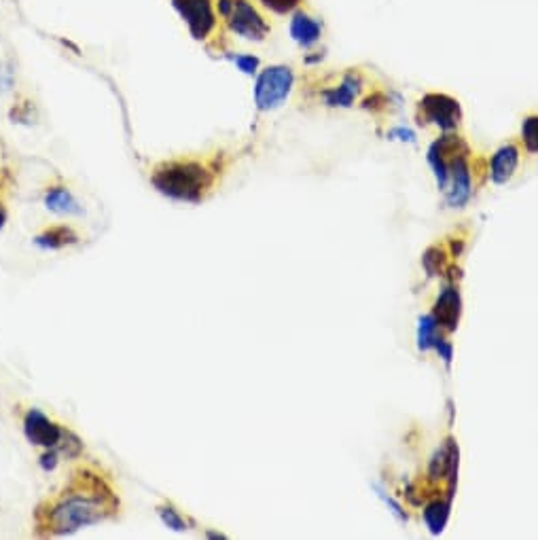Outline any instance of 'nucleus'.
I'll use <instances>...</instances> for the list:
<instances>
[{
	"mask_svg": "<svg viewBox=\"0 0 538 540\" xmlns=\"http://www.w3.org/2000/svg\"><path fill=\"white\" fill-rule=\"evenodd\" d=\"M119 509V498L102 474L81 468L73 474V482L45 507L39 509L37 524L43 534L62 536L81 527L100 524Z\"/></svg>",
	"mask_w": 538,
	"mask_h": 540,
	"instance_id": "nucleus-1",
	"label": "nucleus"
},
{
	"mask_svg": "<svg viewBox=\"0 0 538 540\" xmlns=\"http://www.w3.org/2000/svg\"><path fill=\"white\" fill-rule=\"evenodd\" d=\"M151 182L165 198L198 204L215 185V172L198 159H174L159 164L153 170Z\"/></svg>",
	"mask_w": 538,
	"mask_h": 540,
	"instance_id": "nucleus-2",
	"label": "nucleus"
},
{
	"mask_svg": "<svg viewBox=\"0 0 538 540\" xmlns=\"http://www.w3.org/2000/svg\"><path fill=\"white\" fill-rule=\"evenodd\" d=\"M215 3L225 28L235 37L251 40V43H263L269 37V22L265 20V15L252 0H215Z\"/></svg>",
	"mask_w": 538,
	"mask_h": 540,
	"instance_id": "nucleus-3",
	"label": "nucleus"
},
{
	"mask_svg": "<svg viewBox=\"0 0 538 540\" xmlns=\"http://www.w3.org/2000/svg\"><path fill=\"white\" fill-rule=\"evenodd\" d=\"M295 85V73L291 66L285 64H271L257 75L254 81L252 98L259 111L269 112L280 109L291 96Z\"/></svg>",
	"mask_w": 538,
	"mask_h": 540,
	"instance_id": "nucleus-4",
	"label": "nucleus"
},
{
	"mask_svg": "<svg viewBox=\"0 0 538 540\" xmlns=\"http://www.w3.org/2000/svg\"><path fill=\"white\" fill-rule=\"evenodd\" d=\"M172 9L187 26L193 40L208 43L216 37L221 17L216 13L215 0H172Z\"/></svg>",
	"mask_w": 538,
	"mask_h": 540,
	"instance_id": "nucleus-5",
	"label": "nucleus"
},
{
	"mask_svg": "<svg viewBox=\"0 0 538 540\" xmlns=\"http://www.w3.org/2000/svg\"><path fill=\"white\" fill-rule=\"evenodd\" d=\"M419 112L424 121L433 123L443 132H454L460 126L463 109L456 98L445 96V93H428L419 100Z\"/></svg>",
	"mask_w": 538,
	"mask_h": 540,
	"instance_id": "nucleus-6",
	"label": "nucleus"
},
{
	"mask_svg": "<svg viewBox=\"0 0 538 540\" xmlns=\"http://www.w3.org/2000/svg\"><path fill=\"white\" fill-rule=\"evenodd\" d=\"M23 435L32 445L49 452V449L60 447L68 432L60 424L53 422L49 415H45L40 409H28L26 415H23Z\"/></svg>",
	"mask_w": 538,
	"mask_h": 540,
	"instance_id": "nucleus-7",
	"label": "nucleus"
},
{
	"mask_svg": "<svg viewBox=\"0 0 538 540\" xmlns=\"http://www.w3.org/2000/svg\"><path fill=\"white\" fill-rule=\"evenodd\" d=\"M472 178L469 168V153H460L447 162V185L443 191L447 193V201L452 206H464L471 198Z\"/></svg>",
	"mask_w": 538,
	"mask_h": 540,
	"instance_id": "nucleus-8",
	"label": "nucleus"
},
{
	"mask_svg": "<svg viewBox=\"0 0 538 540\" xmlns=\"http://www.w3.org/2000/svg\"><path fill=\"white\" fill-rule=\"evenodd\" d=\"M288 34L301 49H312L322 39V22L316 15L307 13L305 9H295L288 22Z\"/></svg>",
	"mask_w": 538,
	"mask_h": 540,
	"instance_id": "nucleus-9",
	"label": "nucleus"
},
{
	"mask_svg": "<svg viewBox=\"0 0 538 540\" xmlns=\"http://www.w3.org/2000/svg\"><path fill=\"white\" fill-rule=\"evenodd\" d=\"M363 76H360L357 70H350V73L341 76V81L337 83L335 87L324 89L322 100L331 109H348V106H352L354 100L358 98V93L363 92Z\"/></svg>",
	"mask_w": 538,
	"mask_h": 540,
	"instance_id": "nucleus-10",
	"label": "nucleus"
},
{
	"mask_svg": "<svg viewBox=\"0 0 538 540\" xmlns=\"http://www.w3.org/2000/svg\"><path fill=\"white\" fill-rule=\"evenodd\" d=\"M519 164V148L516 145H505L492 155V164H489V176L496 185H505L513 178Z\"/></svg>",
	"mask_w": 538,
	"mask_h": 540,
	"instance_id": "nucleus-11",
	"label": "nucleus"
},
{
	"mask_svg": "<svg viewBox=\"0 0 538 540\" xmlns=\"http://www.w3.org/2000/svg\"><path fill=\"white\" fill-rule=\"evenodd\" d=\"M45 208L57 217H76L83 212V206L70 193L68 187H49L45 193Z\"/></svg>",
	"mask_w": 538,
	"mask_h": 540,
	"instance_id": "nucleus-12",
	"label": "nucleus"
},
{
	"mask_svg": "<svg viewBox=\"0 0 538 540\" xmlns=\"http://www.w3.org/2000/svg\"><path fill=\"white\" fill-rule=\"evenodd\" d=\"M79 242V234L68 225H56V227H47L34 237V244L43 251H62V248L73 246Z\"/></svg>",
	"mask_w": 538,
	"mask_h": 540,
	"instance_id": "nucleus-13",
	"label": "nucleus"
},
{
	"mask_svg": "<svg viewBox=\"0 0 538 540\" xmlns=\"http://www.w3.org/2000/svg\"><path fill=\"white\" fill-rule=\"evenodd\" d=\"M433 318L437 320V324L445 326L447 331L456 329L458 318H460V295L456 288H445L439 295Z\"/></svg>",
	"mask_w": 538,
	"mask_h": 540,
	"instance_id": "nucleus-14",
	"label": "nucleus"
},
{
	"mask_svg": "<svg viewBox=\"0 0 538 540\" xmlns=\"http://www.w3.org/2000/svg\"><path fill=\"white\" fill-rule=\"evenodd\" d=\"M449 515V504L437 500L433 504H428L427 511H424V519H427V524L430 527V532L439 534L443 530V526H445Z\"/></svg>",
	"mask_w": 538,
	"mask_h": 540,
	"instance_id": "nucleus-15",
	"label": "nucleus"
},
{
	"mask_svg": "<svg viewBox=\"0 0 538 540\" xmlns=\"http://www.w3.org/2000/svg\"><path fill=\"white\" fill-rule=\"evenodd\" d=\"M437 320L433 316H424L419 320L418 326V346L419 350H430L435 348V343L439 337H437Z\"/></svg>",
	"mask_w": 538,
	"mask_h": 540,
	"instance_id": "nucleus-16",
	"label": "nucleus"
},
{
	"mask_svg": "<svg viewBox=\"0 0 538 540\" xmlns=\"http://www.w3.org/2000/svg\"><path fill=\"white\" fill-rule=\"evenodd\" d=\"M157 513H159V518H162L163 526L170 527V530H174V532H185V530H189V524H187L185 515L176 511L172 504H162V507H157Z\"/></svg>",
	"mask_w": 538,
	"mask_h": 540,
	"instance_id": "nucleus-17",
	"label": "nucleus"
},
{
	"mask_svg": "<svg viewBox=\"0 0 538 540\" xmlns=\"http://www.w3.org/2000/svg\"><path fill=\"white\" fill-rule=\"evenodd\" d=\"M522 140L530 153H538V115H530L522 123Z\"/></svg>",
	"mask_w": 538,
	"mask_h": 540,
	"instance_id": "nucleus-18",
	"label": "nucleus"
},
{
	"mask_svg": "<svg viewBox=\"0 0 538 540\" xmlns=\"http://www.w3.org/2000/svg\"><path fill=\"white\" fill-rule=\"evenodd\" d=\"M227 58L232 59V64L240 70V73H244L248 76L257 75L259 66H261V59L252 56V53H235V56H227Z\"/></svg>",
	"mask_w": 538,
	"mask_h": 540,
	"instance_id": "nucleus-19",
	"label": "nucleus"
},
{
	"mask_svg": "<svg viewBox=\"0 0 538 540\" xmlns=\"http://www.w3.org/2000/svg\"><path fill=\"white\" fill-rule=\"evenodd\" d=\"M301 3L304 0H259V4L274 15H291L295 9L301 7Z\"/></svg>",
	"mask_w": 538,
	"mask_h": 540,
	"instance_id": "nucleus-20",
	"label": "nucleus"
},
{
	"mask_svg": "<svg viewBox=\"0 0 538 540\" xmlns=\"http://www.w3.org/2000/svg\"><path fill=\"white\" fill-rule=\"evenodd\" d=\"M435 348H437V352L441 354V359L445 360V363H449V360H452V346H449V343L445 340H437Z\"/></svg>",
	"mask_w": 538,
	"mask_h": 540,
	"instance_id": "nucleus-21",
	"label": "nucleus"
},
{
	"mask_svg": "<svg viewBox=\"0 0 538 540\" xmlns=\"http://www.w3.org/2000/svg\"><path fill=\"white\" fill-rule=\"evenodd\" d=\"M40 465H43L45 471H53V468H56V465H57L56 452H53V449H49V454H45L43 458H40Z\"/></svg>",
	"mask_w": 538,
	"mask_h": 540,
	"instance_id": "nucleus-22",
	"label": "nucleus"
},
{
	"mask_svg": "<svg viewBox=\"0 0 538 540\" xmlns=\"http://www.w3.org/2000/svg\"><path fill=\"white\" fill-rule=\"evenodd\" d=\"M390 136H401V140H407V142H413V140H416V134H413L411 129H403V128L394 129V132L390 134Z\"/></svg>",
	"mask_w": 538,
	"mask_h": 540,
	"instance_id": "nucleus-23",
	"label": "nucleus"
},
{
	"mask_svg": "<svg viewBox=\"0 0 538 540\" xmlns=\"http://www.w3.org/2000/svg\"><path fill=\"white\" fill-rule=\"evenodd\" d=\"M4 223H7V206H4V201L0 199V229L4 227Z\"/></svg>",
	"mask_w": 538,
	"mask_h": 540,
	"instance_id": "nucleus-24",
	"label": "nucleus"
}]
</instances>
